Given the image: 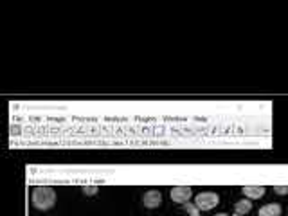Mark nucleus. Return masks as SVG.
I'll list each match as a JSON object with an SVG mask.
<instances>
[{
    "instance_id": "1",
    "label": "nucleus",
    "mask_w": 288,
    "mask_h": 216,
    "mask_svg": "<svg viewBox=\"0 0 288 216\" xmlns=\"http://www.w3.org/2000/svg\"><path fill=\"white\" fill-rule=\"evenodd\" d=\"M33 205L40 211H49L56 204V191L50 186H36L33 189Z\"/></svg>"
},
{
    "instance_id": "2",
    "label": "nucleus",
    "mask_w": 288,
    "mask_h": 216,
    "mask_svg": "<svg viewBox=\"0 0 288 216\" xmlns=\"http://www.w3.org/2000/svg\"><path fill=\"white\" fill-rule=\"evenodd\" d=\"M218 204H220V194L213 193V191H204V193L196 194V198H194V205L202 211L215 209Z\"/></svg>"
},
{
    "instance_id": "3",
    "label": "nucleus",
    "mask_w": 288,
    "mask_h": 216,
    "mask_svg": "<svg viewBox=\"0 0 288 216\" xmlns=\"http://www.w3.org/2000/svg\"><path fill=\"white\" fill-rule=\"evenodd\" d=\"M191 194H193V191H191L189 186H175V188L171 189V194H169V196H171L173 202L186 205L189 202V198H191Z\"/></svg>"
},
{
    "instance_id": "4",
    "label": "nucleus",
    "mask_w": 288,
    "mask_h": 216,
    "mask_svg": "<svg viewBox=\"0 0 288 216\" xmlns=\"http://www.w3.org/2000/svg\"><path fill=\"white\" fill-rule=\"evenodd\" d=\"M143 204L144 207H148V209H155L159 205L162 204V193L159 189H150V191H146L143 194Z\"/></svg>"
},
{
    "instance_id": "5",
    "label": "nucleus",
    "mask_w": 288,
    "mask_h": 216,
    "mask_svg": "<svg viewBox=\"0 0 288 216\" xmlns=\"http://www.w3.org/2000/svg\"><path fill=\"white\" fill-rule=\"evenodd\" d=\"M241 193H243L249 200H258V198H261V196H265L266 188L265 186H243V188H241Z\"/></svg>"
},
{
    "instance_id": "6",
    "label": "nucleus",
    "mask_w": 288,
    "mask_h": 216,
    "mask_svg": "<svg viewBox=\"0 0 288 216\" xmlns=\"http://www.w3.org/2000/svg\"><path fill=\"white\" fill-rule=\"evenodd\" d=\"M250 211H252V200H249V198L238 200V202L234 204V216L249 215Z\"/></svg>"
},
{
    "instance_id": "7",
    "label": "nucleus",
    "mask_w": 288,
    "mask_h": 216,
    "mask_svg": "<svg viewBox=\"0 0 288 216\" xmlns=\"http://www.w3.org/2000/svg\"><path fill=\"white\" fill-rule=\"evenodd\" d=\"M283 209L279 204H265L263 207L260 209V213H258V216H281Z\"/></svg>"
},
{
    "instance_id": "8",
    "label": "nucleus",
    "mask_w": 288,
    "mask_h": 216,
    "mask_svg": "<svg viewBox=\"0 0 288 216\" xmlns=\"http://www.w3.org/2000/svg\"><path fill=\"white\" fill-rule=\"evenodd\" d=\"M184 209H186V213H188L189 216H200V209L194 204H189L188 202V204L184 205Z\"/></svg>"
},
{
    "instance_id": "9",
    "label": "nucleus",
    "mask_w": 288,
    "mask_h": 216,
    "mask_svg": "<svg viewBox=\"0 0 288 216\" xmlns=\"http://www.w3.org/2000/svg\"><path fill=\"white\" fill-rule=\"evenodd\" d=\"M274 191H276L277 194L285 196V194H288V186H274Z\"/></svg>"
},
{
    "instance_id": "10",
    "label": "nucleus",
    "mask_w": 288,
    "mask_h": 216,
    "mask_svg": "<svg viewBox=\"0 0 288 216\" xmlns=\"http://www.w3.org/2000/svg\"><path fill=\"white\" fill-rule=\"evenodd\" d=\"M83 193H85V194H89V196H92V194L97 193V186H89V188L85 186V188H83Z\"/></svg>"
},
{
    "instance_id": "11",
    "label": "nucleus",
    "mask_w": 288,
    "mask_h": 216,
    "mask_svg": "<svg viewBox=\"0 0 288 216\" xmlns=\"http://www.w3.org/2000/svg\"><path fill=\"white\" fill-rule=\"evenodd\" d=\"M215 216H229V215H225V213H218V215H215Z\"/></svg>"
}]
</instances>
